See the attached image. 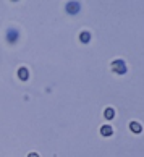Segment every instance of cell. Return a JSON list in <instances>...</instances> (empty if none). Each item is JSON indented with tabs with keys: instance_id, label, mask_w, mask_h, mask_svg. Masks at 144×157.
Returning a JSON list of instances; mask_svg holds the SVG:
<instances>
[{
	"instance_id": "obj_1",
	"label": "cell",
	"mask_w": 144,
	"mask_h": 157,
	"mask_svg": "<svg viewBox=\"0 0 144 157\" xmlns=\"http://www.w3.org/2000/svg\"><path fill=\"white\" fill-rule=\"evenodd\" d=\"M110 70L117 75H125L126 73V63L123 60H113L110 63Z\"/></svg>"
},
{
	"instance_id": "obj_2",
	"label": "cell",
	"mask_w": 144,
	"mask_h": 157,
	"mask_svg": "<svg viewBox=\"0 0 144 157\" xmlns=\"http://www.w3.org/2000/svg\"><path fill=\"white\" fill-rule=\"evenodd\" d=\"M20 39V31L18 29H7V42H10V44H15L16 40Z\"/></svg>"
},
{
	"instance_id": "obj_3",
	"label": "cell",
	"mask_w": 144,
	"mask_h": 157,
	"mask_svg": "<svg viewBox=\"0 0 144 157\" xmlns=\"http://www.w3.org/2000/svg\"><path fill=\"white\" fill-rule=\"evenodd\" d=\"M66 11L70 15H76L78 11H79V3L78 2H70V3H66Z\"/></svg>"
},
{
	"instance_id": "obj_4",
	"label": "cell",
	"mask_w": 144,
	"mask_h": 157,
	"mask_svg": "<svg viewBox=\"0 0 144 157\" xmlns=\"http://www.w3.org/2000/svg\"><path fill=\"white\" fill-rule=\"evenodd\" d=\"M18 78H20L21 81H28V78H29V71H28V68L21 67V68L18 70Z\"/></svg>"
},
{
	"instance_id": "obj_5",
	"label": "cell",
	"mask_w": 144,
	"mask_h": 157,
	"mask_svg": "<svg viewBox=\"0 0 144 157\" xmlns=\"http://www.w3.org/2000/svg\"><path fill=\"white\" fill-rule=\"evenodd\" d=\"M100 135H102V136H105V138L112 136V135H113V130H112V126H110V125H104V126L100 128Z\"/></svg>"
},
{
	"instance_id": "obj_6",
	"label": "cell",
	"mask_w": 144,
	"mask_h": 157,
	"mask_svg": "<svg viewBox=\"0 0 144 157\" xmlns=\"http://www.w3.org/2000/svg\"><path fill=\"white\" fill-rule=\"evenodd\" d=\"M79 40H81L83 44H89L91 42V33L89 31H83L79 34Z\"/></svg>"
},
{
	"instance_id": "obj_7",
	"label": "cell",
	"mask_w": 144,
	"mask_h": 157,
	"mask_svg": "<svg viewBox=\"0 0 144 157\" xmlns=\"http://www.w3.org/2000/svg\"><path fill=\"white\" fill-rule=\"evenodd\" d=\"M130 130L133 133H136V135H139V133L142 131V126L138 123V121H131V123H130Z\"/></svg>"
},
{
	"instance_id": "obj_8",
	"label": "cell",
	"mask_w": 144,
	"mask_h": 157,
	"mask_svg": "<svg viewBox=\"0 0 144 157\" xmlns=\"http://www.w3.org/2000/svg\"><path fill=\"white\" fill-rule=\"evenodd\" d=\"M115 115V110L112 107H107L105 110H104V117H105V120H112Z\"/></svg>"
},
{
	"instance_id": "obj_9",
	"label": "cell",
	"mask_w": 144,
	"mask_h": 157,
	"mask_svg": "<svg viewBox=\"0 0 144 157\" xmlns=\"http://www.w3.org/2000/svg\"><path fill=\"white\" fill-rule=\"evenodd\" d=\"M28 157H39V154H36V152H31V154H28Z\"/></svg>"
}]
</instances>
